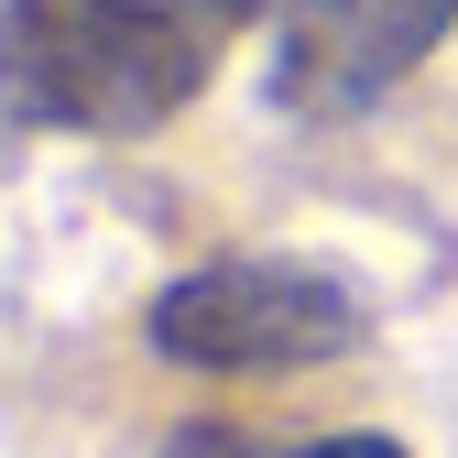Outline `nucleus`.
I'll return each mask as SVG.
<instances>
[{
	"mask_svg": "<svg viewBox=\"0 0 458 458\" xmlns=\"http://www.w3.org/2000/svg\"><path fill=\"white\" fill-rule=\"evenodd\" d=\"M241 12L262 0H0V121L98 142L164 131Z\"/></svg>",
	"mask_w": 458,
	"mask_h": 458,
	"instance_id": "obj_1",
	"label": "nucleus"
},
{
	"mask_svg": "<svg viewBox=\"0 0 458 458\" xmlns=\"http://www.w3.org/2000/svg\"><path fill=\"white\" fill-rule=\"evenodd\" d=\"M142 338L186 371H317L371 338V295L350 262L317 251H229L164 284Z\"/></svg>",
	"mask_w": 458,
	"mask_h": 458,
	"instance_id": "obj_2",
	"label": "nucleus"
},
{
	"mask_svg": "<svg viewBox=\"0 0 458 458\" xmlns=\"http://www.w3.org/2000/svg\"><path fill=\"white\" fill-rule=\"evenodd\" d=\"M447 22L458 0H284L262 88L284 121H371L447 44Z\"/></svg>",
	"mask_w": 458,
	"mask_h": 458,
	"instance_id": "obj_3",
	"label": "nucleus"
},
{
	"mask_svg": "<svg viewBox=\"0 0 458 458\" xmlns=\"http://www.w3.org/2000/svg\"><path fill=\"white\" fill-rule=\"evenodd\" d=\"M164 458H404V437L338 426V437H241V426H175Z\"/></svg>",
	"mask_w": 458,
	"mask_h": 458,
	"instance_id": "obj_4",
	"label": "nucleus"
}]
</instances>
